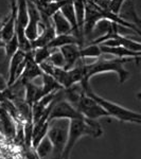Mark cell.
Here are the masks:
<instances>
[{
    "label": "cell",
    "mask_w": 141,
    "mask_h": 159,
    "mask_svg": "<svg viewBox=\"0 0 141 159\" xmlns=\"http://www.w3.org/2000/svg\"><path fill=\"white\" fill-rule=\"evenodd\" d=\"M132 60L135 58H121V57H115L112 60H107V58H101L100 57L94 63L86 65L84 64V70H85V78L80 85L84 90H86L89 85V80L92 76L99 73H105V72H115L119 76L120 83H124L127 79L130 78V72L124 68V64L129 63Z\"/></svg>",
    "instance_id": "cell-1"
},
{
    "label": "cell",
    "mask_w": 141,
    "mask_h": 159,
    "mask_svg": "<svg viewBox=\"0 0 141 159\" xmlns=\"http://www.w3.org/2000/svg\"><path fill=\"white\" fill-rule=\"evenodd\" d=\"M101 125L97 120H91L88 118L83 119H72L69 120V130H68V139L66 143L65 151H64L63 159H69L72 148L76 142L84 136H91V137L98 138L102 135Z\"/></svg>",
    "instance_id": "cell-2"
},
{
    "label": "cell",
    "mask_w": 141,
    "mask_h": 159,
    "mask_svg": "<svg viewBox=\"0 0 141 159\" xmlns=\"http://www.w3.org/2000/svg\"><path fill=\"white\" fill-rule=\"evenodd\" d=\"M87 94L92 97L99 104H101L104 107V109L108 112L109 117L115 118V119L119 120L122 122H130L136 123V124H141V114L140 112H136L134 110L127 109L125 107L121 106V105L114 103L111 101L102 98V97L98 96L92 91L91 87H88L86 90H84Z\"/></svg>",
    "instance_id": "cell-3"
},
{
    "label": "cell",
    "mask_w": 141,
    "mask_h": 159,
    "mask_svg": "<svg viewBox=\"0 0 141 159\" xmlns=\"http://www.w3.org/2000/svg\"><path fill=\"white\" fill-rule=\"evenodd\" d=\"M69 121L65 122V119L53 120L50 122L49 130L47 136L52 142L53 152L51 159H63L64 151L68 139Z\"/></svg>",
    "instance_id": "cell-4"
},
{
    "label": "cell",
    "mask_w": 141,
    "mask_h": 159,
    "mask_svg": "<svg viewBox=\"0 0 141 159\" xmlns=\"http://www.w3.org/2000/svg\"><path fill=\"white\" fill-rule=\"evenodd\" d=\"M29 52L18 49L9 63V79H7V85L11 86L17 81L25 70L27 65Z\"/></svg>",
    "instance_id": "cell-5"
},
{
    "label": "cell",
    "mask_w": 141,
    "mask_h": 159,
    "mask_svg": "<svg viewBox=\"0 0 141 159\" xmlns=\"http://www.w3.org/2000/svg\"><path fill=\"white\" fill-rule=\"evenodd\" d=\"M28 13H29V20H28V25L25 30V35L28 39L34 40L39 35L38 28L42 25V15L36 4L32 0H28Z\"/></svg>",
    "instance_id": "cell-6"
},
{
    "label": "cell",
    "mask_w": 141,
    "mask_h": 159,
    "mask_svg": "<svg viewBox=\"0 0 141 159\" xmlns=\"http://www.w3.org/2000/svg\"><path fill=\"white\" fill-rule=\"evenodd\" d=\"M17 14H18V7H17V0H11V14L3 22L0 32L3 38L4 43L9 42L15 35V29H16Z\"/></svg>",
    "instance_id": "cell-7"
},
{
    "label": "cell",
    "mask_w": 141,
    "mask_h": 159,
    "mask_svg": "<svg viewBox=\"0 0 141 159\" xmlns=\"http://www.w3.org/2000/svg\"><path fill=\"white\" fill-rule=\"evenodd\" d=\"M43 74V72L42 68H40V66L38 65L36 61H34V58H33V50L30 51L29 57H28V61H27V65H25V70L17 81L20 82L22 85H25V84L28 83V82H33V80L38 78V76L42 78Z\"/></svg>",
    "instance_id": "cell-8"
},
{
    "label": "cell",
    "mask_w": 141,
    "mask_h": 159,
    "mask_svg": "<svg viewBox=\"0 0 141 159\" xmlns=\"http://www.w3.org/2000/svg\"><path fill=\"white\" fill-rule=\"evenodd\" d=\"M81 48L82 47L75 45V43H70V45H66L60 48L61 52L63 53L64 57H65V66H64L65 70L73 68L75 64L82 58Z\"/></svg>",
    "instance_id": "cell-9"
},
{
    "label": "cell",
    "mask_w": 141,
    "mask_h": 159,
    "mask_svg": "<svg viewBox=\"0 0 141 159\" xmlns=\"http://www.w3.org/2000/svg\"><path fill=\"white\" fill-rule=\"evenodd\" d=\"M61 89H65V88L52 75L47 73H43L42 75V86H40V94H39L40 99L43 97L51 93V92H55L61 90Z\"/></svg>",
    "instance_id": "cell-10"
},
{
    "label": "cell",
    "mask_w": 141,
    "mask_h": 159,
    "mask_svg": "<svg viewBox=\"0 0 141 159\" xmlns=\"http://www.w3.org/2000/svg\"><path fill=\"white\" fill-rule=\"evenodd\" d=\"M52 21L53 25H54L56 35L70 34V33H72V27H71L70 22L66 19V17L64 16V14L61 13V10L58 12H56L52 16Z\"/></svg>",
    "instance_id": "cell-11"
},
{
    "label": "cell",
    "mask_w": 141,
    "mask_h": 159,
    "mask_svg": "<svg viewBox=\"0 0 141 159\" xmlns=\"http://www.w3.org/2000/svg\"><path fill=\"white\" fill-rule=\"evenodd\" d=\"M70 43H75V45H79L80 47H84V43H82L76 36H74L72 33H70V34L56 35L54 39L48 45V47L57 48V49H60V48L63 47V46L70 45Z\"/></svg>",
    "instance_id": "cell-12"
},
{
    "label": "cell",
    "mask_w": 141,
    "mask_h": 159,
    "mask_svg": "<svg viewBox=\"0 0 141 159\" xmlns=\"http://www.w3.org/2000/svg\"><path fill=\"white\" fill-rule=\"evenodd\" d=\"M40 86L34 84L33 82H28L25 84V100L30 106H33L35 102L39 100Z\"/></svg>",
    "instance_id": "cell-13"
},
{
    "label": "cell",
    "mask_w": 141,
    "mask_h": 159,
    "mask_svg": "<svg viewBox=\"0 0 141 159\" xmlns=\"http://www.w3.org/2000/svg\"><path fill=\"white\" fill-rule=\"evenodd\" d=\"M35 153H36L38 159H48L51 158L53 152V145L51 140L49 139L48 136H46L43 139L40 141L39 144L34 148Z\"/></svg>",
    "instance_id": "cell-14"
},
{
    "label": "cell",
    "mask_w": 141,
    "mask_h": 159,
    "mask_svg": "<svg viewBox=\"0 0 141 159\" xmlns=\"http://www.w3.org/2000/svg\"><path fill=\"white\" fill-rule=\"evenodd\" d=\"M103 53L101 51V46L99 43H90L89 45L84 46L81 48V55L82 58H87V57H94L99 58Z\"/></svg>",
    "instance_id": "cell-15"
},
{
    "label": "cell",
    "mask_w": 141,
    "mask_h": 159,
    "mask_svg": "<svg viewBox=\"0 0 141 159\" xmlns=\"http://www.w3.org/2000/svg\"><path fill=\"white\" fill-rule=\"evenodd\" d=\"M19 49V42H18V37H17V34L15 32V35L13 36L9 42L6 43V47H4V50H6V58H4V63L7 65H9L10 61L13 57V55L16 53V51Z\"/></svg>",
    "instance_id": "cell-16"
},
{
    "label": "cell",
    "mask_w": 141,
    "mask_h": 159,
    "mask_svg": "<svg viewBox=\"0 0 141 159\" xmlns=\"http://www.w3.org/2000/svg\"><path fill=\"white\" fill-rule=\"evenodd\" d=\"M56 49H57V48H50V47H48V46L37 48V49L33 50V58H34V61L39 65L43 61H47L48 58L50 57V55L52 54Z\"/></svg>",
    "instance_id": "cell-17"
},
{
    "label": "cell",
    "mask_w": 141,
    "mask_h": 159,
    "mask_svg": "<svg viewBox=\"0 0 141 159\" xmlns=\"http://www.w3.org/2000/svg\"><path fill=\"white\" fill-rule=\"evenodd\" d=\"M47 61H49L51 64H53L56 67L64 68V66H65V57H64L63 53L61 52L60 49H56Z\"/></svg>",
    "instance_id": "cell-18"
},
{
    "label": "cell",
    "mask_w": 141,
    "mask_h": 159,
    "mask_svg": "<svg viewBox=\"0 0 141 159\" xmlns=\"http://www.w3.org/2000/svg\"><path fill=\"white\" fill-rule=\"evenodd\" d=\"M9 87L7 85V81H6V79L0 74V91H3Z\"/></svg>",
    "instance_id": "cell-19"
},
{
    "label": "cell",
    "mask_w": 141,
    "mask_h": 159,
    "mask_svg": "<svg viewBox=\"0 0 141 159\" xmlns=\"http://www.w3.org/2000/svg\"><path fill=\"white\" fill-rule=\"evenodd\" d=\"M6 47V43H4L3 38L1 36V32H0V48H4Z\"/></svg>",
    "instance_id": "cell-20"
},
{
    "label": "cell",
    "mask_w": 141,
    "mask_h": 159,
    "mask_svg": "<svg viewBox=\"0 0 141 159\" xmlns=\"http://www.w3.org/2000/svg\"><path fill=\"white\" fill-rule=\"evenodd\" d=\"M137 98L141 100V91L139 92V93H138V94H137Z\"/></svg>",
    "instance_id": "cell-21"
},
{
    "label": "cell",
    "mask_w": 141,
    "mask_h": 159,
    "mask_svg": "<svg viewBox=\"0 0 141 159\" xmlns=\"http://www.w3.org/2000/svg\"><path fill=\"white\" fill-rule=\"evenodd\" d=\"M2 138H3V136H2V134L0 133V139H2Z\"/></svg>",
    "instance_id": "cell-22"
}]
</instances>
